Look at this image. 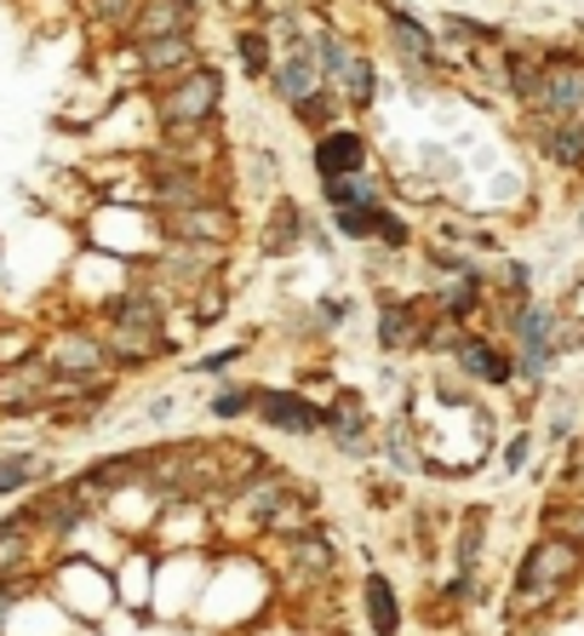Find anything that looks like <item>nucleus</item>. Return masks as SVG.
I'll return each instance as SVG.
<instances>
[{
    "mask_svg": "<svg viewBox=\"0 0 584 636\" xmlns=\"http://www.w3.org/2000/svg\"><path fill=\"white\" fill-rule=\"evenodd\" d=\"M92 327H98V339H104L115 367H149L161 355H172V344H178L167 327H144V321H121V316H98Z\"/></svg>",
    "mask_w": 584,
    "mask_h": 636,
    "instance_id": "obj_10",
    "label": "nucleus"
},
{
    "mask_svg": "<svg viewBox=\"0 0 584 636\" xmlns=\"http://www.w3.org/2000/svg\"><path fill=\"white\" fill-rule=\"evenodd\" d=\"M41 355H46V367H53L58 378H69V385H92V378L115 373V362H110V350H104V339H98L92 321L53 327V333L41 339Z\"/></svg>",
    "mask_w": 584,
    "mask_h": 636,
    "instance_id": "obj_4",
    "label": "nucleus"
},
{
    "mask_svg": "<svg viewBox=\"0 0 584 636\" xmlns=\"http://www.w3.org/2000/svg\"><path fill=\"white\" fill-rule=\"evenodd\" d=\"M282 568H287L293 591H333V579H339V540L327 527H310L304 540L282 545Z\"/></svg>",
    "mask_w": 584,
    "mask_h": 636,
    "instance_id": "obj_8",
    "label": "nucleus"
},
{
    "mask_svg": "<svg viewBox=\"0 0 584 636\" xmlns=\"http://www.w3.org/2000/svg\"><path fill=\"white\" fill-rule=\"evenodd\" d=\"M355 602H362V620H367V636H401L408 625V607H401V591L385 568H367L362 584H355Z\"/></svg>",
    "mask_w": 584,
    "mask_h": 636,
    "instance_id": "obj_15",
    "label": "nucleus"
},
{
    "mask_svg": "<svg viewBox=\"0 0 584 636\" xmlns=\"http://www.w3.org/2000/svg\"><path fill=\"white\" fill-rule=\"evenodd\" d=\"M562 310H568V316H579V321H584V282H579V287H573V298H568V304H562Z\"/></svg>",
    "mask_w": 584,
    "mask_h": 636,
    "instance_id": "obj_36",
    "label": "nucleus"
},
{
    "mask_svg": "<svg viewBox=\"0 0 584 636\" xmlns=\"http://www.w3.org/2000/svg\"><path fill=\"white\" fill-rule=\"evenodd\" d=\"M344 110H350L344 98H339L333 87H321V92H310V98H304V104H293V121H298L310 138H321V133H333V126H344V121H339Z\"/></svg>",
    "mask_w": 584,
    "mask_h": 636,
    "instance_id": "obj_25",
    "label": "nucleus"
},
{
    "mask_svg": "<svg viewBox=\"0 0 584 636\" xmlns=\"http://www.w3.org/2000/svg\"><path fill=\"white\" fill-rule=\"evenodd\" d=\"M321 201L333 213H350V207L390 201V190H385V178H378V172H350V178H321Z\"/></svg>",
    "mask_w": 584,
    "mask_h": 636,
    "instance_id": "obj_22",
    "label": "nucleus"
},
{
    "mask_svg": "<svg viewBox=\"0 0 584 636\" xmlns=\"http://www.w3.org/2000/svg\"><path fill=\"white\" fill-rule=\"evenodd\" d=\"M298 247H310V218H304L293 195H270L264 224H259V252L264 259H293Z\"/></svg>",
    "mask_w": 584,
    "mask_h": 636,
    "instance_id": "obj_14",
    "label": "nucleus"
},
{
    "mask_svg": "<svg viewBox=\"0 0 584 636\" xmlns=\"http://www.w3.org/2000/svg\"><path fill=\"white\" fill-rule=\"evenodd\" d=\"M46 470H53V465H46L41 453H0V499L46 481Z\"/></svg>",
    "mask_w": 584,
    "mask_h": 636,
    "instance_id": "obj_28",
    "label": "nucleus"
},
{
    "mask_svg": "<svg viewBox=\"0 0 584 636\" xmlns=\"http://www.w3.org/2000/svg\"><path fill=\"white\" fill-rule=\"evenodd\" d=\"M579 30H584V12H579Z\"/></svg>",
    "mask_w": 584,
    "mask_h": 636,
    "instance_id": "obj_39",
    "label": "nucleus"
},
{
    "mask_svg": "<svg viewBox=\"0 0 584 636\" xmlns=\"http://www.w3.org/2000/svg\"><path fill=\"white\" fill-rule=\"evenodd\" d=\"M327 436H333L339 459H373V453H378L373 401L362 390H339L333 401H327Z\"/></svg>",
    "mask_w": 584,
    "mask_h": 636,
    "instance_id": "obj_9",
    "label": "nucleus"
},
{
    "mask_svg": "<svg viewBox=\"0 0 584 636\" xmlns=\"http://www.w3.org/2000/svg\"><path fill=\"white\" fill-rule=\"evenodd\" d=\"M75 7H81V18L92 23V30L98 35H126V30H133V18H138V7H144V0H75Z\"/></svg>",
    "mask_w": 584,
    "mask_h": 636,
    "instance_id": "obj_27",
    "label": "nucleus"
},
{
    "mask_svg": "<svg viewBox=\"0 0 584 636\" xmlns=\"http://www.w3.org/2000/svg\"><path fill=\"white\" fill-rule=\"evenodd\" d=\"M539 533H556V540L584 550V488H556L539 504Z\"/></svg>",
    "mask_w": 584,
    "mask_h": 636,
    "instance_id": "obj_19",
    "label": "nucleus"
},
{
    "mask_svg": "<svg viewBox=\"0 0 584 636\" xmlns=\"http://www.w3.org/2000/svg\"><path fill=\"white\" fill-rule=\"evenodd\" d=\"M310 167L316 178H350V172H373V138L362 126H333V133L310 138Z\"/></svg>",
    "mask_w": 584,
    "mask_h": 636,
    "instance_id": "obj_12",
    "label": "nucleus"
},
{
    "mask_svg": "<svg viewBox=\"0 0 584 636\" xmlns=\"http://www.w3.org/2000/svg\"><path fill=\"white\" fill-rule=\"evenodd\" d=\"M447 362L481 390H511L516 385V344H504L499 333H488V327H465Z\"/></svg>",
    "mask_w": 584,
    "mask_h": 636,
    "instance_id": "obj_6",
    "label": "nucleus"
},
{
    "mask_svg": "<svg viewBox=\"0 0 584 636\" xmlns=\"http://www.w3.org/2000/svg\"><path fill=\"white\" fill-rule=\"evenodd\" d=\"M156 236L230 252L236 236H241V207H236V201H201V207H184V213H156Z\"/></svg>",
    "mask_w": 584,
    "mask_h": 636,
    "instance_id": "obj_5",
    "label": "nucleus"
},
{
    "mask_svg": "<svg viewBox=\"0 0 584 636\" xmlns=\"http://www.w3.org/2000/svg\"><path fill=\"white\" fill-rule=\"evenodd\" d=\"M436 35H442L447 46H459L465 58L488 53V46H504V30H493V23H481V18H465V12H447V18L436 23Z\"/></svg>",
    "mask_w": 584,
    "mask_h": 636,
    "instance_id": "obj_23",
    "label": "nucleus"
},
{
    "mask_svg": "<svg viewBox=\"0 0 584 636\" xmlns=\"http://www.w3.org/2000/svg\"><path fill=\"white\" fill-rule=\"evenodd\" d=\"M493 504H465L453 516V533H447V550H453V573H476L481 579V550H488V527H493Z\"/></svg>",
    "mask_w": 584,
    "mask_h": 636,
    "instance_id": "obj_17",
    "label": "nucleus"
},
{
    "mask_svg": "<svg viewBox=\"0 0 584 636\" xmlns=\"http://www.w3.org/2000/svg\"><path fill=\"white\" fill-rule=\"evenodd\" d=\"M339 98H344L350 110H373V104H378V64H373L367 53H362V58L350 64L344 87H339Z\"/></svg>",
    "mask_w": 584,
    "mask_h": 636,
    "instance_id": "obj_29",
    "label": "nucleus"
},
{
    "mask_svg": "<svg viewBox=\"0 0 584 636\" xmlns=\"http://www.w3.org/2000/svg\"><path fill=\"white\" fill-rule=\"evenodd\" d=\"M18 597H23V591H18V584H12V579H0V636H7V620H12V607H18Z\"/></svg>",
    "mask_w": 584,
    "mask_h": 636,
    "instance_id": "obj_35",
    "label": "nucleus"
},
{
    "mask_svg": "<svg viewBox=\"0 0 584 636\" xmlns=\"http://www.w3.org/2000/svg\"><path fill=\"white\" fill-rule=\"evenodd\" d=\"M310 316H316V333H339L344 316H350V298L344 293H327V298L310 304Z\"/></svg>",
    "mask_w": 584,
    "mask_h": 636,
    "instance_id": "obj_31",
    "label": "nucleus"
},
{
    "mask_svg": "<svg viewBox=\"0 0 584 636\" xmlns=\"http://www.w3.org/2000/svg\"><path fill=\"white\" fill-rule=\"evenodd\" d=\"M241 355H247V344H224V350H207V355H201V362H190V373H207V378H224V373H230V367L241 362Z\"/></svg>",
    "mask_w": 584,
    "mask_h": 636,
    "instance_id": "obj_33",
    "label": "nucleus"
},
{
    "mask_svg": "<svg viewBox=\"0 0 584 636\" xmlns=\"http://www.w3.org/2000/svg\"><path fill=\"white\" fill-rule=\"evenodd\" d=\"M584 579V550L556 540V533H539L527 540L516 556V573H511V591H504V625H539L562 607Z\"/></svg>",
    "mask_w": 584,
    "mask_h": 636,
    "instance_id": "obj_1",
    "label": "nucleus"
},
{
    "mask_svg": "<svg viewBox=\"0 0 584 636\" xmlns=\"http://www.w3.org/2000/svg\"><path fill=\"white\" fill-rule=\"evenodd\" d=\"M259 424L275 436H327V401L298 390V385H264L259 396Z\"/></svg>",
    "mask_w": 584,
    "mask_h": 636,
    "instance_id": "obj_7",
    "label": "nucleus"
},
{
    "mask_svg": "<svg viewBox=\"0 0 584 636\" xmlns=\"http://www.w3.org/2000/svg\"><path fill=\"white\" fill-rule=\"evenodd\" d=\"M533 144L550 167L584 178V121H533Z\"/></svg>",
    "mask_w": 584,
    "mask_h": 636,
    "instance_id": "obj_18",
    "label": "nucleus"
},
{
    "mask_svg": "<svg viewBox=\"0 0 584 636\" xmlns=\"http://www.w3.org/2000/svg\"><path fill=\"white\" fill-rule=\"evenodd\" d=\"M133 53H138V81H144L149 92H161V87H172V81H184L190 69L207 64V58H201V35L144 41V46H133Z\"/></svg>",
    "mask_w": 584,
    "mask_h": 636,
    "instance_id": "obj_11",
    "label": "nucleus"
},
{
    "mask_svg": "<svg viewBox=\"0 0 584 636\" xmlns=\"http://www.w3.org/2000/svg\"><path fill=\"white\" fill-rule=\"evenodd\" d=\"M413 241H419V230H413V224L401 218L396 207H390V218H385V230H378V241H373V247H385V252H408Z\"/></svg>",
    "mask_w": 584,
    "mask_h": 636,
    "instance_id": "obj_32",
    "label": "nucleus"
},
{
    "mask_svg": "<svg viewBox=\"0 0 584 636\" xmlns=\"http://www.w3.org/2000/svg\"><path fill=\"white\" fill-rule=\"evenodd\" d=\"M304 636H350L344 625H316V631H304Z\"/></svg>",
    "mask_w": 584,
    "mask_h": 636,
    "instance_id": "obj_38",
    "label": "nucleus"
},
{
    "mask_svg": "<svg viewBox=\"0 0 584 636\" xmlns=\"http://www.w3.org/2000/svg\"><path fill=\"white\" fill-rule=\"evenodd\" d=\"M259 396H264V385H247V378H224V385L207 396V413H213L218 424H236V419H247V413H259Z\"/></svg>",
    "mask_w": 584,
    "mask_h": 636,
    "instance_id": "obj_24",
    "label": "nucleus"
},
{
    "mask_svg": "<svg viewBox=\"0 0 584 636\" xmlns=\"http://www.w3.org/2000/svg\"><path fill=\"white\" fill-rule=\"evenodd\" d=\"M195 23H201L195 0H144L138 18H133V30H126L121 41L126 46H144V41H167V35H195Z\"/></svg>",
    "mask_w": 584,
    "mask_h": 636,
    "instance_id": "obj_16",
    "label": "nucleus"
},
{
    "mask_svg": "<svg viewBox=\"0 0 584 636\" xmlns=\"http://www.w3.org/2000/svg\"><path fill=\"white\" fill-rule=\"evenodd\" d=\"M236 58H241L247 81H270L275 64H282V46H275L270 23H241V30H236Z\"/></svg>",
    "mask_w": 584,
    "mask_h": 636,
    "instance_id": "obj_20",
    "label": "nucleus"
},
{
    "mask_svg": "<svg viewBox=\"0 0 584 636\" xmlns=\"http://www.w3.org/2000/svg\"><path fill=\"white\" fill-rule=\"evenodd\" d=\"M499 636H545V631H539V625H504Z\"/></svg>",
    "mask_w": 584,
    "mask_h": 636,
    "instance_id": "obj_37",
    "label": "nucleus"
},
{
    "mask_svg": "<svg viewBox=\"0 0 584 636\" xmlns=\"http://www.w3.org/2000/svg\"><path fill=\"white\" fill-rule=\"evenodd\" d=\"M390 218V201H373V207H350V213H333V230L339 241H355V247H373L378 230H385Z\"/></svg>",
    "mask_w": 584,
    "mask_h": 636,
    "instance_id": "obj_26",
    "label": "nucleus"
},
{
    "mask_svg": "<svg viewBox=\"0 0 584 636\" xmlns=\"http://www.w3.org/2000/svg\"><path fill=\"white\" fill-rule=\"evenodd\" d=\"M149 110H156L161 133H201V126H213L218 110H224V69H213V64L190 69L184 81L149 92Z\"/></svg>",
    "mask_w": 584,
    "mask_h": 636,
    "instance_id": "obj_2",
    "label": "nucleus"
},
{
    "mask_svg": "<svg viewBox=\"0 0 584 636\" xmlns=\"http://www.w3.org/2000/svg\"><path fill=\"white\" fill-rule=\"evenodd\" d=\"M436 316H442L436 293H378V350L385 355H424Z\"/></svg>",
    "mask_w": 584,
    "mask_h": 636,
    "instance_id": "obj_3",
    "label": "nucleus"
},
{
    "mask_svg": "<svg viewBox=\"0 0 584 636\" xmlns=\"http://www.w3.org/2000/svg\"><path fill=\"white\" fill-rule=\"evenodd\" d=\"M378 453H385V465H390L396 476L424 470V447H419V436H413L408 413H390L385 424H378Z\"/></svg>",
    "mask_w": 584,
    "mask_h": 636,
    "instance_id": "obj_21",
    "label": "nucleus"
},
{
    "mask_svg": "<svg viewBox=\"0 0 584 636\" xmlns=\"http://www.w3.org/2000/svg\"><path fill=\"white\" fill-rule=\"evenodd\" d=\"M378 18H385V46L396 53V64H447V46L430 35L408 7H396V0H378Z\"/></svg>",
    "mask_w": 584,
    "mask_h": 636,
    "instance_id": "obj_13",
    "label": "nucleus"
},
{
    "mask_svg": "<svg viewBox=\"0 0 584 636\" xmlns=\"http://www.w3.org/2000/svg\"><path fill=\"white\" fill-rule=\"evenodd\" d=\"M527 453H533V430H516V436L504 442V476H522L527 470Z\"/></svg>",
    "mask_w": 584,
    "mask_h": 636,
    "instance_id": "obj_34",
    "label": "nucleus"
},
{
    "mask_svg": "<svg viewBox=\"0 0 584 636\" xmlns=\"http://www.w3.org/2000/svg\"><path fill=\"white\" fill-rule=\"evenodd\" d=\"M190 310H195V327H218L224 316H230V287L224 282H207L190 293Z\"/></svg>",
    "mask_w": 584,
    "mask_h": 636,
    "instance_id": "obj_30",
    "label": "nucleus"
}]
</instances>
